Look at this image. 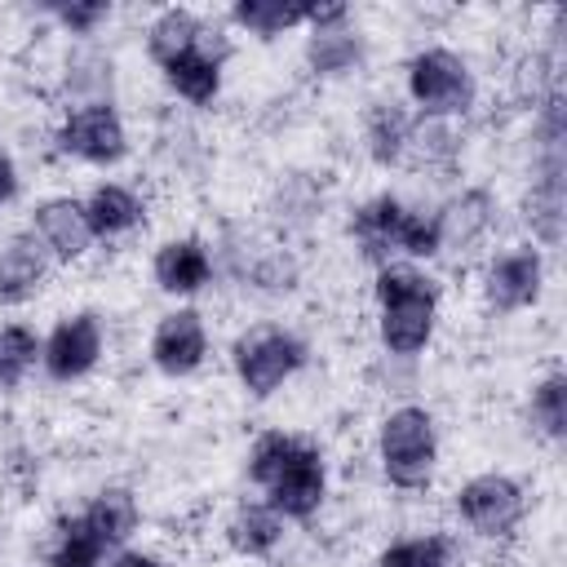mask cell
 Returning a JSON list of instances; mask_svg holds the SVG:
<instances>
[{
  "instance_id": "cell-1",
  "label": "cell",
  "mask_w": 567,
  "mask_h": 567,
  "mask_svg": "<svg viewBox=\"0 0 567 567\" xmlns=\"http://www.w3.org/2000/svg\"><path fill=\"white\" fill-rule=\"evenodd\" d=\"M372 297H377V341L385 354L412 359L434 341L439 297H443L434 275H425L408 261H390L377 270Z\"/></svg>"
},
{
  "instance_id": "cell-2",
  "label": "cell",
  "mask_w": 567,
  "mask_h": 567,
  "mask_svg": "<svg viewBox=\"0 0 567 567\" xmlns=\"http://www.w3.org/2000/svg\"><path fill=\"white\" fill-rule=\"evenodd\" d=\"M377 461L390 487L399 492H425L434 483L439 465V430L430 408L421 403H399L385 412L377 430Z\"/></svg>"
},
{
  "instance_id": "cell-3",
  "label": "cell",
  "mask_w": 567,
  "mask_h": 567,
  "mask_svg": "<svg viewBox=\"0 0 567 567\" xmlns=\"http://www.w3.org/2000/svg\"><path fill=\"white\" fill-rule=\"evenodd\" d=\"M403 80H408V97L421 106V115H439V120L465 115L474 106V93H478L470 62L443 44L412 53L403 66Z\"/></svg>"
},
{
  "instance_id": "cell-4",
  "label": "cell",
  "mask_w": 567,
  "mask_h": 567,
  "mask_svg": "<svg viewBox=\"0 0 567 567\" xmlns=\"http://www.w3.org/2000/svg\"><path fill=\"white\" fill-rule=\"evenodd\" d=\"M235 377L239 385L252 394V399H270L275 390H284V381H292L306 363V341L279 323H261V328H248L239 341H235Z\"/></svg>"
},
{
  "instance_id": "cell-5",
  "label": "cell",
  "mask_w": 567,
  "mask_h": 567,
  "mask_svg": "<svg viewBox=\"0 0 567 567\" xmlns=\"http://www.w3.org/2000/svg\"><path fill=\"white\" fill-rule=\"evenodd\" d=\"M456 514H461V523L474 532V536H487V540H501V536H509L518 523H523V514H527V496H523V487L509 478V474H474V478H465L461 487H456Z\"/></svg>"
},
{
  "instance_id": "cell-6",
  "label": "cell",
  "mask_w": 567,
  "mask_h": 567,
  "mask_svg": "<svg viewBox=\"0 0 567 567\" xmlns=\"http://www.w3.org/2000/svg\"><path fill=\"white\" fill-rule=\"evenodd\" d=\"M266 492V505L284 518V523H306L323 509V496H328V465H323V452L306 439H297V447L288 452V461L279 465V474L261 487Z\"/></svg>"
},
{
  "instance_id": "cell-7",
  "label": "cell",
  "mask_w": 567,
  "mask_h": 567,
  "mask_svg": "<svg viewBox=\"0 0 567 567\" xmlns=\"http://www.w3.org/2000/svg\"><path fill=\"white\" fill-rule=\"evenodd\" d=\"M58 146L71 159L111 168L128 155V128H124V120L111 102H84V106L66 111V120L58 128Z\"/></svg>"
},
{
  "instance_id": "cell-8",
  "label": "cell",
  "mask_w": 567,
  "mask_h": 567,
  "mask_svg": "<svg viewBox=\"0 0 567 567\" xmlns=\"http://www.w3.org/2000/svg\"><path fill=\"white\" fill-rule=\"evenodd\" d=\"M102 346H106L102 319L93 310H75L66 319H58V328L40 341V368L49 372V381L71 385V381H80L97 368Z\"/></svg>"
},
{
  "instance_id": "cell-9",
  "label": "cell",
  "mask_w": 567,
  "mask_h": 567,
  "mask_svg": "<svg viewBox=\"0 0 567 567\" xmlns=\"http://www.w3.org/2000/svg\"><path fill=\"white\" fill-rule=\"evenodd\" d=\"M226 53H230V40L221 35V27L204 22L199 44H195L190 53L173 58L168 66H159V71H164V84H168L182 102H190V106H208V102H217V93H221V66H226Z\"/></svg>"
},
{
  "instance_id": "cell-10",
  "label": "cell",
  "mask_w": 567,
  "mask_h": 567,
  "mask_svg": "<svg viewBox=\"0 0 567 567\" xmlns=\"http://www.w3.org/2000/svg\"><path fill=\"white\" fill-rule=\"evenodd\" d=\"M540 288H545V257L532 244L492 257L487 270H483V297L501 315H514V310L536 306Z\"/></svg>"
},
{
  "instance_id": "cell-11",
  "label": "cell",
  "mask_w": 567,
  "mask_h": 567,
  "mask_svg": "<svg viewBox=\"0 0 567 567\" xmlns=\"http://www.w3.org/2000/svg\"><path fill=\"white\" fill-rule=\"evenodd\" d=\"M310 35H306V66L315 75H346L363 58L359 31H350L346 4H310Z\"/></svg>"
},
{
  "instance_id": "cell-12",
  "label": "cell",
  "mask_w": 567,
  "mask_h": 567,
  "mask_svg": "<svg viewBox=\"0 0 567 567\" xmlns=\"http://www.w3.org/2000/svg\"><path fill=\"white\" fill-rule=\"evenodd\" d=\"M204 359H208L204 315L195 306H177V310L159 315V323L151 332V363L164 377H190V372H199Z\"/></svg>"
},
{
  "instance_id": "cell-13",
  "label": "cell",
  "mask_w": 567,
  "mask_h": 567,
  "mask_svg": "<svg viewBox=\"0 0 567 567\" xmlns=\"http://www.w3.org/2000/svg\"><path fill=\"white\" fill-rule=\"evenodd\" d=\"M434 230H439V257H470L487 230H492V195L487 190H461L452 195L439 213H434Z\"/></svg>"
},
{
  "instance_id": "cell-14",
  "label": "cell",
  "mask_w": 567,
  "mask_h": 567,
  "mask_svg": "<svg viewBox=\"0 0 567 567\" xmlns=\"http://www.w3.org/2000/svg\"><path fill=\"white\" fill-rule=\"evenodd\" d=\"M31 235L44 244L49 257H58V261H80V257L93 248V230H89V217H84V199L53 195V199L35 204Z\"/></svg>"
},
{
  "instance_id": "cell-15",
  "label": "cell",
  "mask_w": 567,
  "mask_h": 567,
  "mask_svg": "<svg viewBox=\"0 0 567 567\" xmlns=\"http://www.w3.org/2000/svg\"><path fill=\"white\" fill-rule=\"evenodd\" d=\"M151 275L159 284V292L168 297H195L213 284V252L204 239L195 235H182V239H164L155 248V261H151Z\"/></svg>"
},
{
  "instance_id": "cell-16",
  "label": "cell",
  "mask_w": 567,
  "mask_h": 567,
  "mask_svg": "<svg viewBox=\"0 0 567 567\" xmlns=\"http://www.w3.org/2000/svg\"><path fill=\"white\" fill-rule=\"evenodd\" d=\"M403 217H408V204L394 199V195H372L368 204L354 208V217H350V239H354V248H359L377 270L390 266V257H399V226H403Z\"/></svg>"
},
{
  "instance_id": "cell-17",
  "label": "cell",
  "mask_w": 567,
  "mask_h": 567,
  "mask_svg": "<svg viewBox=\"0 0 567 567\" xmlns=\"http://www.w3.org/2000/svg\"><path fill=\"white\" fill-rule=\"evenodd\" d=\"M49 279V252L35 235H13L0 248V306L31 301Z\"/></svg>"
},
{
  "instance_id": "cell-18",
  "label": "cell",
  "mask_w": 567,
  "mask_h": 567,
  "mask_svg": "<svg viewBox=\"0 0 567 567\" xmlns=\"http://www.w3.org/2000/svg\"><path fill=\"white\" fill-rule=\"evenodd\" d=\"M84 217H89V230L93 239H120L128 230H137L146 221V204L133 186L124 182H102L89 190L84 199Z\"/></svg>"
},
{
  "instance_id": "cell-19",
  "label": "cell",
  "mask_w": 567,
  "mask_h": 567,
  "mask_svg": "<svg viewBox=\"0 0 567 567\" xmlns=\"http://www.w3.org/2000/svg\"><path fill=\"white\" fill-rule=\"evenodd\" d=\"M226 540H230V549L244 554V558H266V554H275L279 540H284V518H279L266 501H248V505H239V509L230 514Z\"/></svg>"
},
{
  "instance_id": "cell-20",
  "label": "cell",
  "mask_w": 567,
  "mask_h": 567,
  "mask_svg": "<svg viewBox=\"0 0 567 567\" xmlns=\"http://www.w3.org/2000/svg\"><path fill=\"white\" fill-rule=\"evenodd\" d=\"M199 35H204V18L195 9L173 4V9H159L151 18V27H146V53H151L155 66H168L173 58L190 53L199 44Z\"/></svg>"
},
{
  "instance_id": "cell-21",
  "label": "cell",
  "mask_w": 567,
  "mask_h": 567,
  "mask_svg": "<svg viewBox=\"0 0 567 567\" xmlns=\"http://www.w3.org/2000/svg\"><path fill=\"white\" fill-rule=\"evenodd\" d=\"M84 523L102 536L106 549H120V545L137 532V523H142L137 496H133L128 487H102V492L84 505Z\"/></svg>"
},
{
  "instance_id": "cell-22",
  "label": "cell",
  "mask_w": 567,
  "mask_h": 567,
  "mask_svg": "<svg viewBox=\"0 0 567 567\" xmlns=\"http://www.w3.org/2000/svg\"><path fill=\"white\" fill-rule=\"evenodd\" d=\"M408 128H412V115H408L399 102H377V106L368 111V120H363V146H368L372 164H381V168L403 164Z\"/></svg>"
},
{
  "instance_id": "cell-23",
  "label": "cell",
  "mask_w": 567,
  "mask_h": 567,
  "mask_svg": "<svg viewBox=\"0 0 567 567\" xmlns=\"http://www.w3.org/2000/svg\"><path fill=\"white\" fill-rule=\"evenodd\" d=\"M377 567H465V554L452 536L430 532V536H408L385 545L377 554Z\"/></svg>"
},
{
  "instance_id": "cell-24",
  "label": "cell",
  "mask_w": 567,
  "mask_h": 567,
  "mask_svg": "<svg viewBox=\"0 0 567 567\" xmlns=\"http://www.w3.org/2000/svg\"><path fill=\"white\" fill-rule=\"evenodd\" d=\"M106 545L102 536L84 523V514H71L58 523L53 540H49V567H102L106 563Z\"/></svg>"
},
{
  "instance_id": "cell-25",
  "label": "cell",
  "mask_w": 567,
  "mask_h": 567,
  "mask_svg": "<svg viewBox=\"0 0 567 567\" xmlns=\"http://www.w3.org/2000/svg\"><path fill=\"white\" fill-rule=\"evenodd\" d=\"M230 18L248 31V35H261V40H275L301 22H310V4H284V0H235Z\"/></svg>"
},
{
  "instance_id": "cell-26",
  "label": "cell",
  "mask_w": 567,
  "mask_h": 567,
  "mask_svg": "<svg viewBox=\"0 0 567 567\" xmlns=\"http://www.w3.org/2000/svg\"><path fill=\"white\" fill-rule=\"evenodd\" d=\"M456 151H461V137H456L452 120H439V115H416V120H412L403 159H416V164L434 168V164L456 159Z\"/></svg>"
},
{
  "instance_id": "cell-27",
  "label": "cell",
  "mask_w": 567,
  "mask_h": 567,
  "mask_svg": "<svg viewBox=\"0 0 567 567\" xmlns=\"http://www.w3.org/2000/svg\"><path fill=\"white\" fill-rule=\"evenodd\" d=\"M532 425L549 443H563V434H567V377L563 372H549V377L536 381V390H532Z\"/></svg>"
},
{
  "instance_id": "cell-28",
  "label": "cell",
  "mask_w": 567,
  "mask_h": 567,
  "mask_svg": "<svg viewBox=\"0 0 567 567\" xmlns=\"http://www.w3.org/2000/svg\"><path fill=\"white\" fill-rule=\"evenodd\" d=\"M40 363V337L27 323L0 328V390H13Z\"/></svg>"
},
{
  "instance_id": "cell-29",
  "label": "cell",
  "mask_w": 567,
  "mask_h": 567,
  "mask_svg": "<svg viewBox=\"0 0 567 567\" xmlns=\"http://www.w3.org/2000/svg\"><path fill=\"white\" fill-rule=\"evenodd\" d=\"M49 18L71 35H93L111 18V4L106 0H58L49 4Z\"/></svg>"
},
{
  "instance_id": "cell-30",
  "label": "cell",
  "mask_w": 567,
  "mask_h": 567,
  "mask_svg": "<svg viewBox=\"0 0 567 567\" xmlns=\"http://www.w3.org/2000/svg\"><path fill=\"white\" fill-rule=\"evenodd\" d=\"M18 195V164H13V155L0 146V204H9Z\"/></svg>"
},
{
  "instance_id": "cell-31",
  "label": "cell",
  "mask_w": 567,
  "mask_h": 567,
  "mask_svg": "<svg viewBox=\"0 0 567 567\" xmlns=\"http://www.w3.org/2000/svg\"><path fill=\"white\" fill-rule=\"evenodd\" d=\"M106 567H164L155 554H142V549H120L106 558Z\"/></svg>"
}]
</instances>
